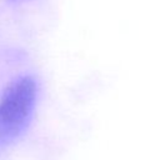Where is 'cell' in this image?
Returning <instances> with one entry per match:
<instances>
[{
	"label": "cell",
	"mask_w": 160,
	"mask_h": 160,
	"mask_svg": "<svg viewBox=\"0 0 160 160\" xmlns=\"http://www.w3.org/2000/svg\"><path fill=\"white\" fill-rule=\"evenodd\" d=\"M38 96L31 76L11 82L0 98V146L14 142L29 125Z\"/></svg>",
	"instance_id": "obj_1"
}]
</instances>
